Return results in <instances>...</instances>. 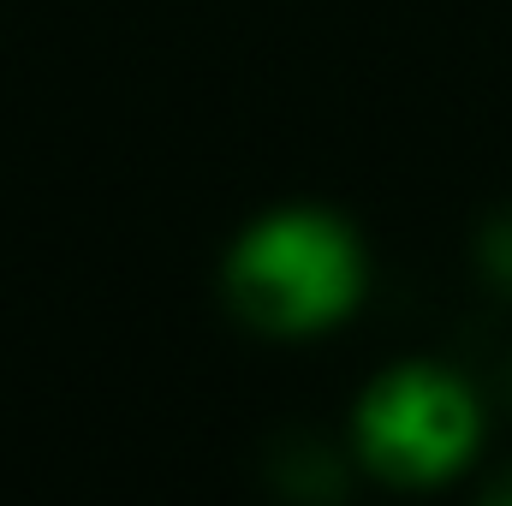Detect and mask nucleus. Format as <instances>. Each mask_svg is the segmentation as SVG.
<instances>
[{"label":"nucleus","mask_w":512,"mask_h":506,"mask_svg":"<svg viewBox=\"0 0 512 506\" xmlns=\"http://www.w3.org/2000/svg\"><path fill=\"white\" fill-rule=\"evenodd\" d=\"M370 245L328 203H274L221 256V298L262 340L340 334L370 298Z\"/></svg>","instance_id":"f257e3e1"},{"label":"nucleus","mask_w":512,"mask_h":506,"mask_svg":"<svg viewBox=\"0 0 512 506\" xmlns=\"http://www.w3.org/2000/svg\"><path fill=\"white\" fill-rule=\"evenodd\" d=\"M489 441L483 393L441 358H399L352 399V459L405 495L459 483Z\"/></svg>","instance_id":"f03ea898"},{"label":"nucleus","mask_w":512,"mask_h":506,"mask_svg":"<svg viewBox=\"0 0 512 506\" xmlns=\"http://www.w3.org/2000/svg\"><path fill=\"white\" fill-rule=\"evenodd\" d=\"M483 268H489L495 286H507L512 292V215H501V221L483 233Z\"/></svg>","instance_id":"7ed1b4c3"},{"label":"nucleus","mask_w":512,"mask_h":506,"mask_svg":"<svg viewBox=\"0 0 512 506\" xmlns=\"http://www.w3.org/2000/svg\"><path fill=\"white\" fill-rule=\"evenodd\" d=\"M489 501H507V506H512V465L495 477V483H489Z\"/></svg>","instance_id":"20e7f679"}]
</instances>
